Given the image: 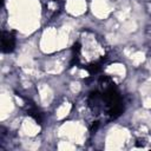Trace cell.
I'll list each match as a JSON object with an SVG mask.
<instances>
[{"label":"cell","mask_w":151,"mask_h":151,"mask_svg":"<svg viewBox=\"0 0 151 151\" xmlns=\"http://www.w3.org/2000/svg\"><path fill=\"white\" fill-rule=\"evenodd\" d=\"M15 46V38L12 33L9 32H2V37H1V47H2V52L5 53H9L14 50Z\"/></svg>","instance_id":"1"},{"label":"cell","mask_w":151,"mask_h":151,"mask_svg":"<svg viewBox=\"0 0 151 151\" xmlns=\"http://www.w3.org/2000/svg\"><path fill=\"white\" fill-rule=\"evenodd\" d=\"M28 114H29L31 117H33L39 124H41V120H42V118H41V113H40L37 109H29V110H28Z\"/></svg>","instance_id":"2"}]
</instances>
